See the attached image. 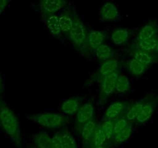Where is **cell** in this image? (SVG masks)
Returning a JSON list of instances; mask_svg holds the SVG:
<instances>
[{"mask_svg":"<svg viewBox=\"0 0 158 148\" xmlns=\"http://www.w3.org/2000/svg\"><path fill=\"white\" fill-rule=\"evenodd\" d=\"M96 57L100 61L103 62L105 60H110L114 56V52L112 48L107 44H102L94 51Z\"/></svg>","mask_w":158,"mask_h":148,"instance_id":"7402d4cb","label":"cell"},{"mask_svg":"<svg viewBox=\"0 0 158 148\" xmlns=\"http://www.w3.org/2000/svg\"><path fill=\"white\" fill-rule=\"evenodd\" d=\"M157 36L152 39H149L137 41L135 46L136 49H140V50L149 52H155L156 47H157Z\"/></svg>","mask_w":158,"mask_h":148,"instance_id":"603a6c76","label":"cell"},{"mask_svg":"<svg viewBox=\"0 0 158 148\" xmlns=\"http://www.w3.org/2000/svg\"><path fill=\"white\" fill-rule=\"evenodd\" d=\"M106 35L100 30H93L88 32L86 43L89 50L95 51L97 48L104 43Z\"/></svg>","mask_w":158,"mask_h":148,"instance_id":"30bf717a","label":"cell"},{"mask_svg":"<svg viewBox=\"0 0 158 148\" xmlns=\"http://www.w3.org/2000/svg\"><path fill=\"white\" fill-rule=\"evenodd\" d=\"M4 90V81H3L2 74L0 71V95H2Z\"/></svg>","mask_w":158,"mask_h":148,"instance_id":"4dcf8cb0","label":"cell"},{"mask_svg":"<svg viewBox=\"0 0 158 148\" xmlns=\"http://www.w3.org/2000/svg\"><path fill=\"white\" fill-rule=\"evenodd\" d=\"M100 15L103 21L114 22L120 17V12L117 5L111 2H106L101 6Z\"/></svg>","mask_w":158,"mask_h":148,"instance_id":"9c48e42d","label":"cell"},{"mask_svg":"<svg viewBox=\"0 0 158 148\" xmlns=\"http://www.w3.org/2000/svg\"><path fill=\"white\" fill-rule=\"evenodd\" d=\"M52 140L54 148H79L76 138L67 130L55 133Z\"/></svg>","mask_w":158,"mask_h":148,"instance_id":"277c9868","label":"cell"},{"mask_svg":"<svg viewBox=\"0 0 158 148\" xmlns=\"http://www.w3.org/2000/svg\"><path fill=\"white\" fill-rule=\"evenodd\" d=\"M29 148H38V147H36V146H34V145H33V146H31V147H29Z\"/></svg>","mask_w":158,"mask_h":148,"instance_id":"e575fe53","label":"cell"},{"mask_svg":"<svg viewBox=\"0 0 158 148\" xmlns=\"http://www.w3.org/2000/svg\"><path fill=\"white\" fill-rule=\"evenodd\" d=\"M149 66L143 64L132 58L127 62V69L129 72L134 76H141L146 72Z\"/></svg>","mask_w":158,"mask_h":148,"instance_id":"d6986e66","label":"cell"},{"mask_svg":"<svg viewBox=\"0 0 158 148\" xmlns=\"http://www.w3.org/2000/svg\"><path fill=\"white\" fill-rule=\"evenodd\" d=\"M107 141V138H106V135L103 133V130H102L100 124L98 125L97 130H96L95 134L94 136L92 142H91V146H101V145H104L106 142Z\"/></svg>","mask_w":158,"mask_h":148,"instance_id":"83f0119b","label":"cell"},{"mask_svg":"<svg viewBox=\"0 0 158 148\" xmlns=\"http://www.w3.org/2000/svg\"><path fill=\"white\" fill-rule=\"evenodd\" d=\"M133 58L148 66H151L155 61V57L152 52H146L140 49L134 50V52H133Z\"/></svg>","mask_w":158,"mask_h":148,"instance_id":"44dd1931","label":"cell"},{"mask_svg":"<svg viewBox=\"0 0 158 148\" xmlns=\"http://www.w3.org/2000/svg\"><path fill=\"white\" fill-rule=\"evenodd\" d=\"M60 18V27H61L63 33H67L70 29L72 28L73 24L74 17L68 14H62L59 15Z\"/></svg>","mask_w":158,"mask_h":148,"instance_id":"484cf974","label":"cell"},{"mask_svg":"<svg viewBox=\"0 0 158 148\" xmlns=\"http://www.w3.org/2000/svg\"><path fill=\"white\" fill-rule=\"evenodd\" d=\"M92 148H108L106 145H101V146H93Z\"/></svg>","mask_w":158,"mask_h":148,"instance_id":"1f68e13d","label":"cell"},{"mask_svg":"<svg viewBox=\"0 0 158 148\" xmlns=\"http://www.w3.org/2000/svg\"><path fill=\"white\" fill-rule=\"evenodd\" d=\"M131 89V82L128 77L123 74H119L116 82V92L125 93Z\"/></svg>","mask_w":158,"mask_h":148,"instance_id":"cb8c5ba5","label":"cell"},{"mask_svg":"<svg viewBox=\"0 0 158 148\" xmlns=\"http://www.w3.org/2000/svg\"><path fill=\"white\" fill-rule=\"evenodd\" d=\"M154 110H155V106L152 102L144 101L142 105L140 112H139L136 121L140 124L146 123L153 117Z\"/></svg>","mask_w":158,"mask_h":148,"instance_id":"4fadbf2b","label":"cell"},{"mask_svg":"<svg viewBox=\"0 0 158 148\" xmlns=\"http://www.w3.org/2000/svg\"><path fill=\"white\" fill-rule=\"evenodd\" d=\"M2 103V100H1V95H0V107H1Z\"/></svg>","mask_w":158,"mask_h":148,"instance_id":"836d02e7","label":"cell"},{"mask_svg":"<svg viewBox=\"0 0 158 148\" xmlns=\"http://www.w3.org/2000/svg\"><path fill=\"white\" fill-rule=\"evenodd\" d=\"M156 52H158V37H157V47H156Z\"/></svg>","mask_w":158,"mask_h":148,"instance_id":"d6a6232c","label":"cell"},{"mask_svg":"<svg viewBox=\"0 0 158 148\" xmlns=\"http://www.w3.org/2000/svg\"><path fill=\"white\" fill-rule=\"evenodd\" d=\"M131 37V32L126 28H117L114 29L110 35L111 41L116 46L124 45Z\"/></svg>","mask_w":158,"mask_h":148,"instance_id":"9a60e30c","label":"cell"},{"mask_svg":"<svg viewBox=\"0 0 158 148\" xmlns=\"http://www.w3.org/2000/svg\"><path fill=\"white\" fill-rule=\"evenodd\" d=\"M29 120L37 125L46 130H59L63 128L67 123V117L63 113L44 112L37 114H32Z\"/></svg>","mask_w":158,"mask_h":148,"instance_id":"7a4b0ae2","label":"cell"},{"mask_svg":"<svg viewBox=\"0 0 158 148\" xmlns=\"http://www.w3.org/2000/svg\"><path fill=\"white\" fill-rule=\"evenodd\" d=\"M158 25L155 22H150L145 24L139 30L137 35V41L149 39L157 36Z\"/></svg>","mask_w":158,"mask_h":148,"instance_id":"7c38bea8","label":"cell"},{"mask_svg":"<svg viewBox=\"0 0 158 148\" xmlns=\"http://www.w3.org/2000/svg\"><path fill=\"white\" fill-rule=\"evenodd\" d=\"M119 66H120L119 61L116 59L113 58L110 60H105V61L102 62V63L100 64L98 72L101 76H103L118 71Z\"/></svg>","mask_w":158,"mask_h":148,"instance_id":"ac0fdd59","label":"cell"},{"mask_svg":"<svg viewBox=\"0 0 158 148\" xmlns=\"http://www.w3.org/2000/svg\"><path fill=\"white\" fill-rule=\"evenodd\" d=\"M129 123L126 117H118L115 120V123H114V136L117 134V133L120 132L121 130H123L125 126L127 125Z\"/></svg>","mask_w":158,"mask_h":148,"instance_id":"f1b7e54d","label":"cell"},{"mask_svg":"<svg viewBox=\"0 0 158 148\" xmlns=\"http://www.w3.org/2000/svg\"><path fill=\"white\" fill-rule=\"evenodd\" d=\"M81 100L77 97H70L62 103L60 109L66 116H73L77 114L81 106Z\"/></svg>","mask_w":158,"mask_h":148,"instance_id":"8fae6325","label":"cell"},{"mask_svg":"<svg viewBox=\"0 0 158 148\" xmlns=\"http://www.w3.org/2000/svg\"><path fill=\"white\" fill-rule=\"evenodd\" d=\"M11 0H0V17L9 6Z\"/></svg>","mask_w":158,"mask_h":148,"instance_id":"f546056e","label":"cell"},{"mask_svg":"<svg viewBox=\"0 0 158 148\" xmlns=\"http://www.w3.org/2000/svg\"><path fill=\"white\" fill-rule=\"evenodd\" d=\"M114 123H115V120L105 119L104 121L100 124V126H101L104 134L106 135L107 140H112L113 137H114Z\"/></svg>","mask_w":158,"mask_h":148,"instance_id":"4316f807","label":"cell"},{"mask_svg":"<svg viewBox=\"0 0 158 148\" xmlns=\"http://www.w3.org/2000/svg\"><path fill=\"white\" fill-rule=\"evenodd\" d=\"M32 143L38 148H54L52 137L45 131H40L34 134Z\"/></svg>","mask_w":158,"mask_h":148,"instance_id":"5bb4252c","label":"cell"},{"mask_svg":"<svg viewBox=\"0 0 158 148\" xmlns=\"http://www.w3.org/2000/svg\"><path fill=\"white\" fill-rule=\"evenodd\" d=\"M67 35L73 45L80 52H86L89 49L86 43L87 29L80 18L74 17L73 24L70 30L67 32Z\"/></svg>","mask_w":158,"mask_h":148,"instance_id":"3957f363","label":"cell"},{"mask_svg":"<svg viewBox=\"0 0 158 148\" xmlns=\"http://www.w3.org/2000/svg\"><path fill=\"white\" fill-rule=\"evenodd\" d=\"M133 130H134V126H133L132 122H129L123 130H121L120 132L114 136L112 139L114 143L117 145L124 143L131 138L133 134Z\"/></svg>","mask_w":158,"mask_h":148,"instance_id":"e0dca14e","label":"cell"},{"mask_svg":"<svg viewBox=\"0 0 158 148\" xmlns=\"http://www.w3.org/2000/svg\"><path fill=\"white\" fill-rule=\"evenodd\" d=\"M143 102L144 101H137L131 104L127 108L126 111V115L125 117L129 122H134L137 120V117L138 116L139 112L142 107Z\"/></svg>","mask_w":158,"mask_h":148,"instance_id":"d4e9b609","label":"cell"},{"mask_svg":"<svg viewBox=\"0 0 158 148\" xmlns=\"http://www.w3.org/2000/svg\"><path fill=\"white\" fill-rule=\"evenodd\" d=\"M94 115H95V107L92 103L87 102L82 104L78 112L76 114V122L77 126L80 127L83 123L94 119Z\"/></svg>","mask_w":158,"mask_h":148,"instance_id":"52a82bcc","label":"cell"},{"mask_svg":"<svg viewBox=\"0 0 158 148\" xmlns=\"http://www.w3.org/2000/svg\"><path fill=\"white\" fill-rule=\"evenodd\" d=\"M125 107H126V103L124 102H114L112 104L110 105L105 111V119L116 120L124 111Z\"/></svg>","mask_w":158,"mask_h":148,"instance_id":"2e32d148","label":"cell"},{"mask_svg":"<svg viewBox=\"0 0 158 148\" xmlns=\"http://www.w3.org/2000/svg\"><path fill=\"white\" fill-rule=\"evenodd\" d=\"M46 23L48 29H49V32L52 35L59 36V35L63 34L61 27H60L59 15L55 14V15H49V16H46Z\"/></svg>","mask_w":158,"mask_h":148,"instance_id":"ffe728a7","label":"cell"},{"mask_svg":"<svg viewBox=\"0 0 158 148\" xmlns=\"http://www.w3.org/2000/svg\"><path fill=\"white\" fill-rule=\"evenodd\" d=\"M0 129L16 146H21L23 136L19 120L16 114L6 103L0 107Z\"/></svg>","mask_w":158,"mask_h":148,"instance_id":"6da1fadb","label":"cell"},{"mask_svg":"<svg viewBox=\"0 0 158 148\" xmlns=\"http://www.w3.org/2000/svg\"><path fill=\"white\" fill-rule=\"evenodd\" d=\"M65 6L64 0H40V9L46 16L55 15L63 9Z\"/></svg>","mask_w":158,"mask_h":148,"instance_id":"ba28073f","label":"cell"},{"mask_svg":"<svg viewBox=\"0 0 158 148\" xmlns=\"http://www.w3.org/2000/svg\"><path fill=\"white\" fill-rule=\"evenodd\" d=\"M119 70L108 75L101 76L100 80V91L103 100L112 95L116 92V82L119 76Z\"/></svg>","mask_w":158,"mask_h":148,"instance_id":"5b68a950","label":"cell"},{"mask_svg":"<svg viewBox=\"0 0 158 148\" xmlns=\"http://www.w3.org/2000/svg\"><path fill=\"white\" fill-rule=\"evenodd\" d=\"M98 125L99 124L97 123L95 119H93V120L83 123L79 127L80 138L85 145L91 146V142L94 138L96 130L98 127Z\"/></svg>","mask_w":158,"mask_h":148,"instance_id":"8992f818","label":"cell"}]
</instances>
